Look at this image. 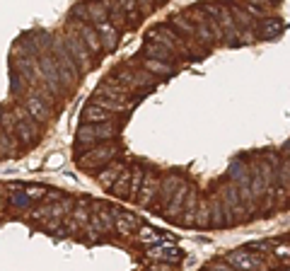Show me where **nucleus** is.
Instances as JSON below:
<instances>
[{
    "mask_svg": "<svg viewBox=\"0 0 290 271\" xmlns=\"http://www.w3.org/2000/svg\"><path fill=\"white\" fill-rule=\"evenodd\" d=\"M116 155V148L109 145L107 141L94 143L87 148V158H80V167L82 170H94V167H102V165H109Z\"/></svg>",
    "mask_w": 290,
    "mask_h": 271,
    "instance_id": "3",
    "label": "nucleus"
},
{
    "mask_svg": "<svg viewBox=\"0 0 290 271\" xmlns=\"http://www.w3.org/2000/svg\"><path fill=\"white\" fill-rule=\"evenodd\" d=\"M211 225V204L201 201L196 208V228H208Z\"/></svg>",
    "mask_w": 290,
    "mask_h": 271,
    "instance_id": "24",
    "label": "nucleus"
},
{
    "mask_svg": "<svg viewBox=\"0 0 290 271\" xmlns=\"http://www.w3.org/2000/svg\"><path fill=\"white\" fill-rule=\"evenodd\" d=\"M143 179H145V172L143 170H133V174H131V194H128V199H138V191H140V186H143Z\"/></svg>",
    "mask_w": 290,
    "mask_h": 271,
    "instance_id": "29",
    "label": "nucleus"
},
{
    "mask_svg": "<svg viewBox=\"0 0 290 271\" xmlns=\"http://www.w3.org/2000/svg\"><path fill=\"white\" fill-rule=\"evenodd\" d=\"M148 39L150 42H157L162 44V46H167V49H172L174 54H186V46L179 42V36L169 27H165V24H157V27H153L150 32H148Z\"/></svg>",
    "mask_w": 290,
    "mask_h": 271,
    "instance_id": "5",
    "label": "nucleus"
},
{
    "mask_svg": "<svg viewBox=\"0 0 290 271\" xmlns=\"http://www.w3.org/2000/svg\"><path fill=\"white\" fill-rule=\"evenodd\" d=\"M138 240H140V242H145V245H157V242H162V235H157V230L143 225V228H140V233H138Z\"/></svg>",
    "mask_w": 290,
    "mask_h": 271,
    "instance_id": "28",
    "label": "nucleus"
},
{
    "mask_svg": "<svg viewBox=\"0 0 290 271\" xmlns=\"http://www.w3.org/2000/svg\"><path fill=\"white\" fill-rule=\"evenodd\" d=\"M148 257H160L165 264H179L184 254H181V250H179V247H174L172 242H157V245H153V247H150Z\"/></svg>",
    "mask_w": 290,
    "mask_h": 271,
    "instance_id": "10",
    "label": "nucleus"
},
{
    "mask_svg": "<svg viewBox=\"0 0 290 271\" xmlns=\"http://www.w3.org/2000/svg\"><path fill=\"white\" fill-rule=\"evenodd\" d=\"M143 68H145V70H150L153 75H165V78L174 73L172 63H169V61H162V58H145Z\"/></svg>",
    "mask_w": 290,
    "mask_h": 271,
    "instance_id": "18",
    "label": "nucleus"
},
{
    "mask_svg": "<svg viewBox=\"0 0 290 271\" xmlns=\"http://www.w3.org/2000/svg\"><path fill=\"white\" fill-rule=\"evenodd\" d=\"M179 186H181V179H179L177 174H167V177H165V182L160 184V191H157L155 211H165V206L169 204V199H172V194L177 191Z\"/></svg>",
    "mask_w": 290,
    "mask_h": 271,
    "instance_id": "11",
    "label": "nucleus"
},
{
    "mask_svg": "<svg viewBox=\"0 0 290 271\" xmlns=\"http://www.w3.org/2000/svg\"><path fill=\"white\" fill-rule=\"evenodd\" d=\"M131 170L126 167L121 174H119V179L114 182V186H112V194L114 196H119V199H128V194H131Z\"/></svg>",
    "mask_w": 290,
    "mask_h": 271,
    "instance_id": "19",
    "label": "nucleus"
},
{
    "mask_svg": "<svg viewBox=\"0 0 290 271\" xmlns=\"http://www.w3.org/2000/svg\"><path fill=\"white\" fill-rule=\"evenodd\" d=\"M41 194H44V189H39V186H34V189L27 191V196H32V199H41Z\"/></svg>",
    "mask_w": 290,
    "mask_h": 271,
    "instance_id": "33",
    "label": "nucleus"
},
{
    "mask_svg": "<svg viewBox=\"0 0 290 271\" xmlns=\"http://www.w3.org/2000/svg\"><path fill=\"white\" fill-rule=\"evenodd\" d=\"M54 58H56V65H58V73H61V83L63 87H73L78 85V75H80V68L78 63L73 61V56L68 51L66 46V39L63 36H58L56 42H54Z\"/></svg>",
    "mask_w": 290,
    "mask_h": 271,
    "instance_id": "1",
    "label": "nucleus"
},
{
    "mask_svg": "<svg viewBox=\"0 0 290 271\" xmlns=\"http://www.w3.org/2000/svg\"><path fill=\"white\" fill-rule=\"evenodd\" d=\"M119 5L123 8V12H128V15H135V0H116Z\"/></svg>",
    "mask_w": 290,
    "mask_h": 271,
    "instance_id": "32",
    "label": "nucleus"
},
{
    "mask_svg": "<svg viewBox=\"0 0 290 271\" xmlns=\"http://www.w3.org/2000/svg\"><path fill=\"white\" fill-rule=\"evenodd\" d=\"M230 179H232L237 186H249L252 184V174H249V170H247L245 163H232V167H230Z\"/></svg>",
    "mask_w": 290,
    "mask_h": 271,
    "instance_id": "20",
    "label": "nucleus"
},
{
    "mask_svg": "<svg viewBox=\"0 0 290 271\" xmlns=\"http://www.w3.org/2000/svg\"><path fill=\"white\" fill-rule=\"evenodd\" d=\"M94 27H97V32H100V36H102L104 49H107V51H114V49H116V44H119V32H116V27H114L109 20L97 22Z\"/></svg>",
    "mask_w": 290,
    "mask_h": 271,
    "instance_id": "13",
    "label": "nucleus"
},
{
    "mask_svg": "<svg viewBox=\"0 0 290 271\" xmlns=\"http://www.w3.org/2000/svg\"><path fill=\"white\" fill-rule=\"evenodd\" d=\"M0 126H3V131H8V133H15V129H17V114L15 111H0Z\"/></svg>",
    "mask_w": 290,
    "mask_h": 271,
    "instance_id": "27",
    "label": "nucleus"
},
{
    "mask_svg": "<svg viewBox=\"0 0 290 271\" xmlns=\"http://www.w3.org/2000/svg\"><path fill=\"white\" fill-rule=\"evenodd\" d=\"M157 191H160V182H157L155 174H145L143 179V186H140V191H138V206L140 208H150L153 206V201L157 199Z\"/></svg>",
    "mask_w": 290,
    "mask_h": 271,
    "instance_id": "8",
    "label": "nucleus"
},
{
    "mask_svg": "<svg viewBox=\"0 0 290 271\" xmlns=\"http://www.w3.org/2000/svg\"><path fill=\"white\" fill-rule=\"evenodd\" d=\"M36 124H39V121H34L32 117L17 119V129H15V133H17V138H20V143H22L24 148L34 145L36 138H39V129H36Z\"/></svg>",
    "mask_w": 290,
    "mask_h": 271,
    "instance_id": "9",
    "label": "nucleus"
},
{
    "mask_svg": "<svg viewBox=\"0 0 290 271\" xmlns=\"http://www.w3.org/2000/svg\"><path fill=\"white\" fill-rule=\"evenodd\" d=\"M61 163H63V158H61V155H58V152H56V155H54V158L49 160V167H58V165H61Z\"/></svg>",
    "mask_w": 290,
    "mask_h": 271,
    "instance_id": "34",
    "label": "nucleus"
},
{
    "mask_svg": "<svg viewBox=\"0 0 290 271\" xmlns=\"http://www.w3.org/2000/svg\"><path fill=\"white\" fill-rule=\"evenodd\" d=\"M114 111H109V109L100 107V104H87V107L82 109V121H89V124H97V121H114L112 117Z\"/></svg>",
    "mask_w": 290,
    "mask_h": 271,
    "instance_id": "17",
    "label": "nucleus"
},
{
    "mask_svg": "<svg viewBox=\"0 0 290 271\" xmlns=\"http://www.w3.org/2000/svg\"><path fill=\"white\" fill-rule=\"evenodd\" d=\"M225 261L232 266V269H259V266H264V259L261 257H252L247 250H234L230 252Z\"/></svg>",
    "mask_w": 290,
    "mask_h": 271,
    "instance_id": "7",
    "label": "nucleus"
},
{
    "mask_svg": "<svg viewBox=\"0 0 290 271\" xmlns=\"http://www.w3.org/2000/svg\"><path fill=\"white\" fill-rule=\"evenodd\" d=\"M172 24L177 27L179 32H184V34H189V36H194L196 34V27L191 24L186 17H181V15H177V17H172Z\"/></svg>",
    "mask_w": 290,
    "mask_h": 271,
    "instance_id": "30",
    "label": "nucleus"
},
{
    "mask_svg": "<svg viewBox=\"0 0 290 271\" xmlns=\"http://www.w3.org/2000/svg\"><path fill=\"white\" fill-rule=\"evenodd\" d=\"M280 29H283V22L276 20V17H268V20L261 22V27H259V36L261 39H273V36H278Z\"/></svg>",
    "mask_w": 290,
    "mask_h": 271,
    "instance_id": "21",
    "label": "nucleus"
},
{
    "mask_svg": "<svg viewBox=\"0 0 290 271\" xmlns=\"http://www.w3.org/2000/svg\"><path fill=\"white\" fill-rule=\"evenodd\" d=\"M123 170H126V165H123V163H114V160H112V163H109V167H104V170L100 172V177H97L100 186H102V189H109V191H112L114 182L119 179V174H121Z\"/></svg>",
    "mask_w": 290,
    "mask_h": 271,
    "instance_id": "15",
    "label": "nucleus"
},
{
    "mask_svg": "<svg viewBox=\"0 0 290 271\" xmlns=\"http://www.w3.org/2000/svg\"><path fill=\"white\" fill-rule=\"evenodd\" d=\"M78 32H80V39L87 44V49L92 54H102L104 51V44H102V36L97 32V27H92L87 22H78Z\"/></svg>",
    "mask_w": 290,
    "mask_h": 271,
    "instance_id": "12",
    "label": "nucleus"
},
{
    "mask_svg": "<svg viewBox=\"0 0 290 271\" xmlns=\"http://www.w3.org/2000/svg\"><path fill=\"white\" fill-rule=\"evenodd\" d=\"M66 39V46L68 51H70V56H73V61L78 63L80 73H87V70H92V51L87 49V44L82 42L80 36H75V34H66L63 36Z\"/></svg>",
    "mask_w": 290,
    "mask_h": 271,
    "instance_id": "4",
    "label": "nucleus"
},
{
    "mask_svg": "<svg viewBox=\"0 0 290 271\" xmlns=\"http://www.w3.org/2000/svg\"><path fill=\"white\" fill-rule=\"evenodd\" d=\"M116 136V124L114 121H97V124H89L85 121L78 129V145H94L102 141H112Z\"/></svg>",
    "mask_w": 290,
    "mask_h": 271,
    "instance_id": "2",
    "label": "nucleus"
},
{
    "mask_svg": "<svg viewBox=\"0 0 290 271\" xmlns=\"http://www.w3.org/2000/svg\"><path fill=\"white\" fill-rule=\"evenodd\" d=\"M227 206H225L223 199H213L211 201V225L213 228H225V225H230L232 220L227 218Z\"/></svg>",
    "mask_w": 290,
    "mask_h": 271,
    "instance_id": "14",
    "label": "nucleus"
},
{
    "mask_svg": "<svg viewBox=\"0 0 290 271\" xmlns=\"http://www.w3.org/2000/svg\"><path fill=\"white\" fill-rule=\"evenodd\" d=\"M87 15H89V20L94 22H104V20H109V12H107V5H97V3H92V5H87Z\"/></svg>",
    "mask_w": 290,
    "mask_h": 271,
    "instance_id": "25",
    "label": "nucleus"
},
{
    "mask_svg": "<svg viewBox=\"0 0 290 271\" xmlns=\"http://www.w3.org/2000/svg\"><path fill=\"white\" fill-rule=\"evenodd\" d=\"M70 216H73V220L78 223L80 228H87V225H89V208H87V201H80L78 208H75Z\"/></svg>",
    "mask_w": 290,
    "mask_h": 271,
    "instance_id": "23",
    "label": "nucleus"
},
{
    "mask_svg": "<svg viewBox=\"0 0 290 271\" xmlns=\"http://www.w3.org/2000/svg\"><path fill=\"white\" fill-rule=\"evenodd\" d=\"M24 107L29 111V117H32L34 121H39V124H46V121H51V117H54L51 107H49L39 95H29V97L24 99Z\"/></svg>",
    "mask_w": 290,
    "mask_h": 271,
    "instance_id": "6",
    "label": "nucleus"
},
{
    "mask_svg": "<svg viewBox=\"0 0 290 271\" xmlns=\"http://www.w3.org/2000/svg\"><path fill=\"white\" fill-rule=\"evenodd\" d=\"M273 254H276L280 261H288L290 264V245H276V247H273Z\"/></svg>",
    "mask_w": 290,
    "mask_h": 271,
    "instance_id": "31",
    "label": "nucleus"
},
{
    "mask_svg": "<svg viewBox=\"0 0 290 271\" xmlns=\"http://www.w3.org/2000/svg\"><path fill=\"white\" fill-rule=\"evenodd\" d=\"M15 152V141H12V133L8 131H0V158H8Z\"/></svg>",
    "mask_w": 290,
    "mask_h": 271,
    "instance_id": "26",
    "label": "nucleus"
},
{
    "mask_svg": "<svg viewBox=\"0 0 290 271\" xmlns=\"http://www.w3.org/2000/svg\"><path fill=\"white\" fill-rule=\"evenodd\" d=\"M145 54L155 56V58H162V61H172V58H174V51H172V49H167V46H162V44H157V42L148 44V46H145Z\"/></svg>",
    "mask_w": 290,
    "mask_h": 271,
    "instance_id": "22",
    "label": "nucleus"
},
{
    "mask_svg": "<svg viewBox=\"0 0 290 271\" xmlns=\"http://www.w3.org/2000/svg\"><path fill=\"white\" fill-rule=\"evenodd\" d=\"M186 194H189V189L184 186V182H181V186H179L177 191L172 194V199H169V204L165 206V213L162 216L165 218H174L177 220V213L184 208V201H186Z\"/></svg>",
    "mask_w": 290,
    "mask_h": 271,
    "instance_id": "16",
    "label": "nucleus"
}]
</instances>
